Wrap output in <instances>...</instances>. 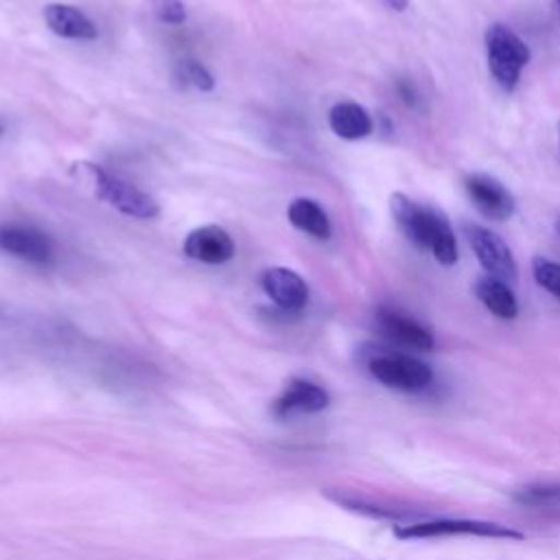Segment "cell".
<instances>
[{
  "label": "cell",
  "mask_w": 560,
  "mask_h": 560,
  "mask_svg": "<svg viewBox=\"0 0 560 560\" xmlns=\"http://www.w3.org/2000/svg\"><path fill=\"white\" fill-rule=\"evenodd\" d=\"M394 536L400 540H420V538H444V536H479L494 540H523L525 534L501 523L479 521V518H435L418 521L407 525H396Z\"/></svg>",
  "instance_id": "3957f363"
},
{
  "label": "cell",
  "mask_w": 560,
  "mask_h": 560,
  "mask_svg": "<svg viewBox=\"0 0 560 560\" xmlns=\"http://www.w3.org/2000/svg\"><path fill=\"white\" fill-rule=\"evenodd\" d=\"M330 402V396L324 387L306 378H293L287 383L284 392L273 402V413L278 418H289L298 413H317L324 411Z\"/></svg>",
  "instance_id": "7c38bea8"
},
{
  "label": "cell",
  "mask_w": 560,
  "mask_h": 560,
  "mask_svg": "<svg viewBox=\"0 0 560 560\" xmlns=\"http://www.w3.org/2000/svg\"><path fill=\"white\" fill-rule=\"evenodd\" d=\"M182 252L206 265H223L234 258V241L221 225H201L186 234Z\"/></svg>",
  "instance_id": "9c48e42d"
},
{
  "label": "cell",
  "mask_w": 560,
  "mask_h": 560,
  "mask_svg": "<svg viewBox=\"0 0 560 560\" xmlns=\"http://www.w3.org/2000/svg\"><path fill=\"white\" fill-rule=\"evenodd\" d=\"M556 232H558V236H560V214H558V219H556Z\"/></svg>",
  "instance_id": "cb8c5ba5"
},
{
  "label": "cell",
  "mask_w": 560,
  "mask_h": 560,
  "mask_svg": "<svg viewBox=\"0 0 560 560\" xmlns=\"http://www.w3.org/2000/svg\"><path fill=\"white\" fill-rule=\"evenodd\" d=\"M376 328L385 339H389L402 348L429 352L435 346V339L424 324H420L418 319H413L400 311H394V308H381L376 313Z\"/></svg>",
  "instance_id": "ba28073f"
},
{
  "label": "cell",
  "mask_w": 560,
  "mask_h": 560,
  "mask_svg": "<svg viewBox=\"0 0 560 560\" xmlns=\"http://www.w3.org/2000/svg\"><path fill=\"white\" fill-rule=\"evenodd\" d=\"M149 11L162 24H184L186 22V7L182 0H147Z\"/></svg>",
  "instance_id": "44dd1931"
},
{
  "label": "cell",
  "mask_w": 560,
  "mask_h": 560,
  "mask_svg": "<svg viewBox=\"0 0 560 560\" xmlns=\"http://www.w3.org/2000/svg\"><path fill=\"white\" fill-rule=\"evenodd\" d=\"M2 131H4V122L0 120V133H2Z\"/></svg>",
  "instance_id": "484cf974"
},
{
  "label": "cell",
  "mask_w": 560,
  "mask_h": 560,
  "mask_svg": "<svg viewBox=\"0 0 560 560\" xmlns=\"http://www.w3.org/2000/svg\"><path fill=\"white\" fill-rule=\"evenodd\" d=\"M553 4H556V7H558V9H560V0H553Z\"/></svg>",
  "instance_id": "4316f807"
},
{
  "label": "cell",
  "mask_w": 560,
  "mask_h": 560,
  "mask_svg": "<svg viewBox=\"0 0 560 560\" xmlns=\"http://www.w3.org/2000/svg\"><path fill=\"white\" fill-rule=\"evenodd\" d=\"M381 4L394 13H402L409 9V0H381Z\"/></svg>",
  "instance_id": "603a6c76"
},
{
  "label": "cell",
  "mask_w": 560,
  "mask_h": 560,
  "mask_svg": "<svg viewBox=\"0 0 560 560\" xmlns=\"http://www.w3.org/2000/svg\"><path fill=\"white\" fill-rule=\"evenodd\" d=\"M44 22L46 26L63 39H77V42H92L98 37V28L94 20L83 13L79 7L52 2L44 7Z\"/></svg>",
  "instance_id": "4fadbf2b"
},
{
  "label": "cell",
  "mask_w": 560,
  "mask_h": 560,
  "mask_svg": "<svg viewBox=\"0 0 560 560\" xmlns=\"http://www.w3.org/2000/svg\"><path fill=\"white\" fill-rule=\"evenodd\" d=\"M396 92H398L400 101L407 103L409 107L418 103V92H416V88H413V83L409 79H398L396 81Z\"/></svg>",
  "instance_id": "7402d4cb"
},
{
  "label": "cell",
  "mask_w": 560,
  "mask_h": 560,
  "mask_svg": "<svg viewBox=\"0 0 560 560\" xmlns=\"http://www.w3.org/2000/svg\"><path fill=\"white\" fill-rule=\"evenodd\" d=\"M464 190L477 212L490 221H505L514 214V195L492 175L470 173L464 177Z\"/></svg>",
  "instance_id": "8992f818"
},
{
  "label": "cell",
  "mask_w": 560,
  "mask_h": 560,
  "mask_svg": "<svg viewBox=\"0 0 560 560\" xmlns=\"http://www.w3.org/2000/svg\"><path fill=\"white\" fill-rule=\"evenodd\" d=\"M260 284L269 300L282 311H300L308 302L306 280L289 267H269L260 276Z\"/></svg>",
  "instance_id": "30bf717a"
},
{
  "label": "cell",
  "mask_w": 560,
  "mask_h": 560,
  "mask_svg": "<svg viewBox=\"0 0 560 560\" xmlns=\"http://www.w3.org/2000/svg\"><path fill=\"white\" fill-rule=\"evenodd\" d=\"M429 252L433 254V258L444 265L451 267L457 262V238L453 232V225L448 221V217L444 214V210L429 206Z\"/></svg>",
  "instance_id": "e0dca14e"
},
{
  "label": "cell",
  "mask_w": 560,
  "mask_h": 560,
  "mask_svg": "<svg viewBox=\"0 0 560 560\" xmlns=\"http://www.w3.org/2000/svg\"><path fill=\"white\" fill-rule=\"evenodd\" d=\"M558 144H560V122H558Z\"/></svg>",
  "instance_id": "d4e9b609"
},
{
  "label": "cell",
  "mask_w": 560,
  "mask_h": 560,
  "mask_svg": "<svg viewBox=\"0 0 560 560\" xmlns=\"http://www.w3.org/2000/svg\"><path fill=\"white\" fill-rule=\"evenodd\" d=\"M72 173H77L81 182L90 184L94 197L103 199L105 203L114 206L118 212L127 217L153 219L160 212L158 201L149 192L136 188L133 184L120 179L118 175L107 173L103 166L94 162H74Z\"/></svg>",
  "instance_id": "6da1fadb"
},
{
  "label": "cell",
  "mask_w": 560,
  "mask_h": 560,
  "mask_svg": "<svg viewBox=\"0 0 560 560\" xmlns=\"http://www.w3.org/2000/svg\"><path fill=\"white\" fill-rule=\"evenodd\" d=\"M464 232L481 269L488 276H494L508 284L516 280V271H518L516 258L508 247V243L497 232L479 223H466Z\"/></svg>",
  "instance_id": "5b68a950"
},
{
  "label": "cell",
  "mask_w": 560,
  "mask_h": 560,
  "mask_svg": "<svg viewBox=\"0 0 560 560\" xmlns=\"http://www.w3.org/2000/svg\"><path fill=\"white\" fill-rule=\"evenodd\" d=\"M368 370L378 383L398 392H420L433 381V370L424 361L402 352L376 354L368 361Z\"/></svg>",
  "instance_id": "277c9868"
},
{
  "label": "cell",
  "mask_w": 560,
  "mask_h": 560,
  "mask_svg": "<svg viewBox=\"0 0 560 560\" xmlns=\"http://www.w3.org/2000/svg\"><path fill=\"white\" fill-rule=\"evenodd\" d=\"M514 499L534 508H560V486L558 483H529L514 492Z\"/></svg>",
  "instance_id": "d6986e66"
},
{
  "label": "cell",
  "mask_w": 560,
  "mask_h": 560,
  "mask_svg": "<svg viewBox=\"0 0 560 560\" xmlns=\"http://www.w3.org/2000/svg\"><path fill=\"white\" fill-rule=\"evenodd\" d=\"M477 300L499 319H514L518 315V302L512 287L494 276H479L472 287Z\"/></svg>",
  "instance_id": "9a60e30c"
},
{
  "label": "cell",
  "mask_w": 560,
  "mask_h": 560,
  "mask_svg": "<svg viewBox=\"0 0 560 560\" xmlns=\"http://www.w3.org/2000/svg\"><path fill=\"white\" fill-rule=\"evenodd\" d=\"M0 249L26 262L46 265L52 260L55 247L48 234L31 225H0Z\"/></svg>",
  "instance_id": "52a82bcc"
},
{
  "label": "cell",
  "mask_w": 560,
  "mask_h": 560,
  "mask_svg": "<svg viewBox=\"0 0 560 560\" xmlns=\"http://www.w3.org/2000/svg\"><path fill=\"white\" fill-rule=\"evenodd\" d=\"M389 212L396 228L413 247L429 249V206H420L405 192H392Z\"/></svg>",
  "instance_id": "8fae6325"
},
{
  "label": "cell",
  "mask_w": 560,
  "mask_h": 560,
  "mask_svg": "<svg viewBox=\"0 0 560 560\" xmlns=\"http://www.w3.org/2000/svg\"><path fill=\"white\" fill-rule=\"evenodd\" d=\"M328 127L341 140H361L372 133L374 120L363 105L354 101H339L328 112Z\"/></svg>",
  "instance_id": "5bb4252c"
},
{
  "label": "cell",
  "mask_w": 560,
  "mask_h": 560,
  "mask_svg": "<svg viewBox=\"0 0 560 560\" xmlns=\"http://www.w3.org/2000/svg\"><path fill=\"white\" fill-rule=\"evenodd\" d=\"M173 81L179 88H190L197 92H212L214 77L212 72L197 59H179L173 68Z\"/></svg>",
  "instance_id": "ac0fdd59"
},
{
  "label": "cell",
  "mask_w": 560,
  "mask_h": 560,
  "mask_svg": "<svg viewBox=\"0 0 560 560\" xmlns=\"http://www.w3.org/2000/svg\"><path fill=\"white\" fill-rule=\"evenodd\" d=\"M483 44L492 79L499 83L501 90L514 92L521 81L523 68L532 59L529 46L510 26L501 22H494L486 28Z\"/></svg>",
  "instance_id": "7a4b0ae2"
},
{
  "label": "cell",
  "mask_w": 560,
  "mask_h": 560,
  "mask_svg": "<svg viewBox=\"0 0 560 560\" xmlns=\"http://www.w3.org/2000/svg\"><path fill=\"white\" fill-rule=\"evenodd\" d=\"M287 219L295 230H300L317 241H328L332 234L330 219H328L326 210L315 199H308V197L293 199L287 208Z\"/></svg>",
  "instance_id": "2e32d148"
},
{
  "label": "cell",
  "mask_w": 560,
  "mask_h": 560,
  "mask_svg": "<svg viewBox=\"0 0 560 560\" xmlns=\"http://www.w3.org/2000/svg\"><path fill=\"white\" fill-rule=\"evenodd\" d=\"M532 276L540 289H545L549 295H553L560 302V262L545 256H534Z\"/></svg>",
  "instance_id": "ffe728a7"
}]
</instances>
